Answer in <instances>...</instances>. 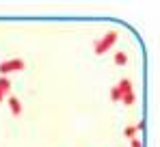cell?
<instances>
[{
    "instance_id": "obj_3",
    "label": "cell",
    "mask_w": 160,
    "mask_h": 147,
    "mask_svg": "<svg viewBox=\"0 0 160 147\" xmlns=\"http://www.w3.org/2000/svg\"><path fill=\"white\" fill-rule=\"evenodd\" d=\"M7 104H9V110H11L15 117H20V115H22V102H20L18 95L9 93V95H7Z\"/></svg>"
},
{
    "instance_id": "obj_7",
    "label": "cell",
    "mask_w": 160,
    "mask_h": 147,
    "mask_svg": "<svg viewBox=\"0 0 160 147\" xmlns=\"http://www.w3.org/2000/svg\"><path fill=\"white\" fill-rule=\"evenodd\" d=\"M121 102H123V104H126V106H132L134 102H136V93H126V95H121Z\"/></svg>"
},
{
    "instance_id": "obj_1",
    "label": "cell",
    "mask_w": 160,
    "mask_h": 147,
    "mask_svg": "<svg viewBox=\"0 0 160 147\" xmlns=\"http://www.w3.org/2000/svg\"><path fill=\"white\" fill-rule=\"evenodd\" d=\"M117 39H119V33H117V30H108L102 39H98V41L93 43V52H95L98 56H102L104 52H108V50L117 43Z\"/></svg>"
},
{
    "instance_id": "obj_8",
    "label": "cell",
    "mask_w": 160,
    "mask_h": 147,
    "mask_svg": "<svg viewBox=\"0 0 160 147\" xmlns=\"http://www.w3.org/2000/svg\"><path fill=\"white\" fill-rule=\"evenodd\" d=\"M110 99H112V102H121V91H119V87H117V84L110 89Z\"/></svg>"
},
{
    "instance_id": "obj_11",
    "label": "cell",
    "mask_w": 160,
    "mask_h": 147,
    "mask_svg": "<svg viewBox=\"0 0 160 147\" xmlns=\"http://www.w3.org/2000/svg\"><path fill=\"white\" fill-rule=\"evenodd\" d=\"M134 128H136V132H138V130H145V121H138V123H134Z\"/></svg>"
},
{
    "instance_id": "obj_12",
    "label": "cell",
    "mask_w": 160,
    "mask_h": 147,
    "mask_svg": "<svg viewBox=\"0 0 160 147\" xmlns=\"http://www.w3.org/2000/svg\"><path fill=\"white\" fill-rule=\"evenodd\" d=\"M2 99H4V95H2V93H0V102H2Z\"/></svg>"
},
{
    "instance_id": "obj_2",
    "label": "cell",
    "mask_w": 160,
    "mask_h": 147,
    "mask_svg": "<svg viewBox=\"0 0 160 147\" xmlns=\"http://www.w3.org/2000/svg\"><path fill=\"white\" fill-rule=\"evenodd\" d=\"M26 63L24 58H9V61H2L0 63V76H9L13 72H24Z\"/></svg>"
},
{
    "instance_id": "obj_6",
    "label": "cell",
    "mask_w": 160,
    "mask_h": 147,
    "mask_svg": "<svg viewBox=\"0 0 160 147\" xmlns=\"http://www.w3.org/2000/svg\"><path fill=\"white\" fill-rule=\"evenodd\" d=\"M112 61H115V65H126V63H128V54L119 50V52L112 56Z\"/></svg>"
},
{
    "instance_id": "obj_9",
    "label": "cell",
    "mask_w": 160,
    "mask_h": 147,
    "mask_svg": "<svg viewBox=\"0 0 160 147\" xmlns=\"http://www.w3.org/2000/svg\"><path fill=\"white\" fill-rule=\"evenodd\" d=\"M123 134H126L128 139H136V128H134V125H128V128L123 130Z\"/></svg>"
},
{
    "instance_id": "obj_5",
    "label": "cell",
    "mask_w": 160,
    "mask_h": 147,
    "mask_svg": "<svg viewBox=\"0 0 160 147\" xmlns=\"http://www.w3.org/2000/svg\"><path fill=\"white\" fill-rule=\"evenodd\" d=\"M0 93L2 95H9L11 93V80L7 76H0Z\"/></svg>"
},
{
    "instance_id": "obj_10",
    "label": "cell",
    "mask_w": 160,
    "mask_h": 147,
    "mask_svg": "<svg viewBox=\"0 0 160 147\" xmlns=\"http://www.w3.org/2000/svg\"><path fill=\"white\" fill-rule=\"evenodd\" d=\"M130 147H143V143L138 139H130Z\"/></svg>"
},
{
    "instance_id": "obj_4",
    "label": "cell",
    "mask_w": 160,
    "mask_h": 147,
    "mask_svg": "<svg viewBox=\"0 0 160 147\" xmlns=\"http://www.w3.org/2000/svg\"><path fill=\"white\" fill-rule=\"evenodd\" d=\"M117 87H119L121 95H126V93H132V91H134V84H132V80H130V78H121Z\"/></svg>"
}]
</instances>
